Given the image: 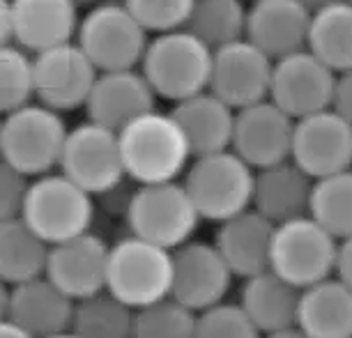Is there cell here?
<instances>
[{
    "mask_svg": "<svg viewBox=\"0 0 352 338\" xmlns=\"http://www.w3.org/2000/svg\"><path fill=\"white\" fill-rule=\"evenodd\" d=\"M173 251L138 235L120 237L109 247L106 290L118 300L141 308L170 295Z\"/></svg>",
    "mask_w": 352,
    "mask_h": 338,
    "instance_id": "52a82bcc",
    "label": "cell"
},
{
    "mask_svg": "<svg viewBox=\"0 0 352 338\" xmlns=\"http://www.w3.org/2000/svg\"><path fill=\"white\" fill-rule=\"evenodd\" d=\"M350 3H352V0H350Z\"/></svg>",
    "mask_w": 352,
    "mask_h": 338,
    "instance_id": "c3c4849f",
    "label": "cell"
},
{
    "mask_svg": "<svg viewBox=\"0 0 352 338\" xmlns=\"http://www.w3.org/2000/svg\"><path fill=\"white\" fill-rule=\"evenodd\" d=\"M109 247L95 233H83L72 240L51 244L44 276L51 278L74 302L106 288Z\"/></svg>",
    "mask_w": 352,
    "mask_h": 338,
    "instance_id": "e0dca14e",
    "label": "cell"
},
{
    "mask_svg": "<svg viewBox=\"0 0 352 338\" xmlns=\"http://www.w3.org/2000/svg\"><path fill=\"white\" fill-rule=\"evenodd\" d=\"M274 60L247 37L212 51L210 88L235 111L270 97Z\"/></svg>",
    "mask_w": 352,
    "mask_h": 338,
    "instance_id": "4fadbf2b",
    "label": "cell"
},
{
    "mask_svg": "<svg viewBox=\"0 0 352 338\" xmlns=\"http://www.w3.org/2000/svg\"><path fill=\"white\" fill-rule=\"evenodd\" d=\"M212 51L187 28L159 32L150 37L138 67L157 97L177 104L210 88Z\"/></svg>",
    "mask_w": 352,
    "mask_h": 338,
    "instance_id": "7a4b0ae2",
    "label": "cell"
},
{
    "mask_svg": "<svg viewBox=\"0 0 352 338\" xmlns=\"http://www.w3.org/2000/svg\"><path fill=\"white\" fill-rule=\"evenodd\" d=\"M263 338H309L300 327H285L278 331H272V334H265Z\"/></svg>",
    "mask_w": 352,
    "mask_h": 338,
    "instance_id": "60d3db41",
    "label": "cell"
},
{
    "mask_svg": "<svg viewBox=\"0 0 352 338\" xmlns=\"http://www.w3.org/2000/svg\"><path fill=\"white\" fill-rule=\"evenodd\" d=\"M256 170L230 148L198 155L184 170V187L205 221L221 223L251 207Z\"/></svg>",
    "mask_w": 352,
    "mask_h": 338,
    "instance_id": "3957f363",
    "label": "cell"
},
{
    "mask_svg": "<svg viewBox=\"0 0 352 338\" xmlns=\"http://www.w3.org/2000/svg\"><path fill=\"white\" fill-rule=\"evenodd\" d=\"M136 308L118 300L109 290H99L74 302L72 331L81 338H131Z\"/></svg>",
    "mask_w": 352,
    "mask_h": 338,
    "instance_id": "f1b7e54d",
    "label": "cell"
},
{
    "mask_svg": "<svg viewBox=\"0 0 352 338\" xmlns=\"http://www.w3.org/2000/svg\"><path fill=\"white\" fill-rule=\"evenodd\" d=\"M8 308H10V286L0 278V320L8 317Z\"/></svg>",
    "mask_w": 352,
    "mask_h": 338,
    "instance_id": "b9f144b4",
    "label": "cell"
},
{
    "mask_svg": "<svg viewBox=\"0 0 352 338\" xmlns=\"http://www.w3.org/2000/svg\"><path fill=\"white\" fill-rule=\"evenodd\" d=\"M78 21L74 0H12V37L32 56L76 39Z\"/></svg>",
    "mask_w": 352,
    "mask_h": 338,
    "instance_id": "ffe728a7",
    "label": "cell"
},
{
    "mask_svg": "<svg viewBox=\"0 0 352 338\" xmlns=\"http://www.w3.org/2000/svg\"><path fill=\"white\" fill-rule=\"evenodd\" d=\"M290 159L314 180L352 168V124L331 106L300 117L292 131Z\"/></svg>",
    "mask_w": 352,
    "mask_h": 338,
    "instance_id": "9a60e30c",
    "label": "cell"
},
{
    "mask_svg": "<svg viewBox=\"0 0 352 338\" xmlns=\"http://www.w3.org/2000/svg\"><path fill=\"white\" fill-rule=\"evenodd\" d=\"M141 25L152 35L187 25L194 0H122Z\"/></svg>",
    "mask_w": 352,
    "mask_h": 338,
    "instance_id": "e575fe53",
    "label": "cell"
},
{
    "mask_svg": "<svg viewBox=\"0 0 352 338\" xmlns=\"http://www.w3.org/2000/svg\"><path fill=\"white\" fill-rule=\"evenodd\" d=\"M194 338H263V334L240 304L219 302L196 313Z\"/></svg>",
    "mask_w": 352,
    "mask_h": 338,
    "instance_id": "836d02e7",
    "label": "cell"
},
{
    "mask_svg": "<svg viewBox=\"0 0 352 338\" xmlns=\"http://www.w3.org/2000/svg\"><path fill=\"white\" fill-rule=\"evenodd\" d=\"M74 3L78 5V8H83V5H85V8H90V5L99 3V0H74Z\"/></svg>",
    "mask_w": 352,
    "mask_h": 338,
    "instance_id": "f6af8a7d",
    "label": "cell"
},
{
    "mask_svg": "<svg viewBox=\"0 0 352 338\" xmlns=\"http://www.w3.org/2000/svg\"><path fill=\"white\" fill-rule=\"evenodd\" d=\"M14 42L12 37V0H0V46Z\"/></svg>",
    "mask_w": 352,
    "mask_h": 338,
    "instance_id": "f35d334b",
    "label": "cell"
},
{
    "mask_svg": "<svg viewBox=\"0 0 352 338\" xmlns=\"http://www.w3.org/2000/svg\"><path fill=\"white\" fill-rule=\"evenodd\" d=\"M32 69L37 102L58 113H69L85 106L99 74L76 39L35 53Z\"/></svg>",
    "mask_w": 352,
    "mask_h": 338,
    "instance_id": "8fae6325",
    "label": "cell"
},
{
    "mask_svg": "<svg viewBox=\"0 0 352 338\" xmlns=\"http://www.w3.org/2000/svg\"><path fill=\"white\" fill-rule=\"evenodd\" d=\"M247 10L244 0H194L184 28L203 39L210 49H219L244 37Z\"/></svg>",
    "mask_w": 352,
    "mask_h": 338,
    "instance_id": "f546056e",
    "label": "cell"
},
{
    "mask_svg": "<svg viewBox=\"0 0 352 338\" xmlns=\"http://www.w3.org/2000/svg\"><path fill=\"white\" fill-rule=\"evenodd\" d=\"M194 334L196 311L184 306L175 297L168 295L136 308L131 338H194Z\"/></svg>",
    "mask_w": 352,
    "mask_h": 338,
    "instance_id": "1f68e13d",
    "label": "cell"
},
{
    "mask_svg": "<svg viewBox=\"0 0 352 338\" xmlns=\"http://www.w3.org/2000/svg\"><path fill=\"white\" fill-rule=\"evenodd\" d=\"M46 338H81V336H76L72 329H65V331H58V334H53V336H46Z\"/></svg>",
    "mask_w": 352,
    "mask_h": 338,
    "instance_id": "ee69618b",
    "label": "cell"
},
{
    "mask_svg": "<svg viewBox=\"0 0 352 338\" xmlns=\"http://www.w3.org/2000/svg\"><path fill=\"white\" fill-rule=\"evenodd\" d=\"M201 221L187 187L177 180L138 184L127 201L129 233L170 251L191 240Z\"/></svg>",
    "mask_w": 352,
    "mask_h": 338,
    "instance_id": "ba28073f",
    "label": "cell"
},
{
    "mask_svg": "<svg viewBox=\"0 0 352 338\" xmlns=\"http://www.w3.org/2000/svg\"><path fill=\"white\" fill-rule=\"evenodd\" d=\"M35 97L32 53L10 42L0 46V115L21 109Z\"/></svg>",
    "mask_w": 352,
    "mask_h": 338,
    "instance_id": "d6a6232c",
    "label": "cell"
},
{
    "mask_svg": "<svg viewBox=\"0 0 352 338\" xmlns=\"http://www.w3.org/2000/svg\"><path fill=\"white\" fill-rule=\"evenodd\" d=\"M0 134H3V115H0Z\"/></svg>",
    "mask_w": 352,
    "mask_h": 338,
    "instance_id": "bcb514c9",
    "label": "cell"
},
{
    "mask_svg": "<svg viewBox=\"0 0 352 338\" xmlns=\"http://www.w3.org/2000/svg\"><path fill=\"white\" fill-rule=\"evenodd\" d=\"M304 5L311 10V12H316V10H320L324 8V5H331V3H336V0H302Z\"/></svg>",
    "mask_w": 352,
    "mask_h": 338,
    "instance_id": "7bdbcfd3",
    "label": "cell"
},
{
    "mask_svg": "<svg viewBox=\"0 0 352 338\" xmlns=\"http://www.w3.org/2000/svg\"><path fill=\"white\" fill-rule=\"evenodd\" d=\"M28 177L0 157V221L21 216V207L28 191Z\"/></svg>",
    "mask_w": 352,
    "mask_h": 338,
    "instance_id": "d590c367",
    "label": "cell"
},
{
    "mask_svg": "<svg viewBox=\"0 0 352 338\" xmlns=\"http://www.w3.org/2000/svg\"><path fill=\"white\" fill-rule=\"evenodd\" d=\"M307 49L338 71L352 69V3L336 0L311 12Z\"/></svg>",
    "mask_w": 352,
    "mask_h": 338,
    "instance_id": "4316f807",
    "label": "cell"
},
{
    "mask_svg": "<svg viewBox=\"0 0 352 338\" xmlns=\"http://www.w3.org/2000/svg\"><path fill=\"white\" fill-rule=\"evenodd\" d=\"M295 120L272 99H263L235 111L230 150L251 168H265L290 157Z\"/></svg>",
    "mask_w": 352,
    "mask_h": 338,
    "instance_id": "2e32d148",
    "label": "cell"
},
{
    "mask_svg": "<svg viewBox=\"0 0 352 338\" xmlns=\"http://www.w3.org/2000/svg\"><path fill=\"white\" fill-rule=\"evenodd\" d=\"M0 338H35V336L28 334L23 327H19L14 320L3 317V320H0Z\"/></svg>",
    "mask_w": 352,
    "mask_h": 338,
    "instance_id": "ab89813d",
    "label": "cell"
},
{
    "mask_svg": "<svg viewBox=\"0 0 352 338\" xmlns=\"http://www.w3.org/2000/svg\"><path fill=\"white\" fill-rule=\"evenodd\" d=\"M334 276L341 278L345 286L352 288V235L350 237H343V240H338Z\"/></svg>",
    "mask_w": 352,
    "mask_h": 338,
    "instance_id": "74e56055",
    "label": "cell"
},
{
    "mask_svg": "<svg viewBox=\"0 0 352 338\" xmlns=\"http://www.w3.org/2000/svg\"><path fill=\"white\" fill-rule=\"evenodd\" d=\"M232 278L235 274L219 254L214 242L191 237L177 249H173L170 297H175L196 313L223 302Z\"/></svg>",
    "mask_w": 352,
    "mask_h": 338,
    "instance_id": "5bb4252c",
    "label": "cell"
},
{
    "mask_svg": "<svg viewBox=\"0 0 352 338\" xmlns=\"http://www.w3.org/2000/svg\"><path fill=\"white\" fill-rule=\"evenodd\" d=\"M338 240L311 214L274 225L270 269L297 288H307L334 274Z\"/></svg>",
    "mask_w": 352,
    "mask_h": 338,
    "instance_id": "9c48e42d",
    "label": "cell"
},
{
    "mask_svg": "<svg viewBox=\"0 0 352 338\" xmlns=\"http://www.w3.org/2000/svg\"><path fill=\"white\" fill-rule=\"evenodd\" d=\"M311 10L302 0H254L247 10L244 37L272 60L307 49Z\"/></svg>",
    "mask_w": 352,
    "mask_h": 338,
    "instance_id": "d6986e66",
    "label": "cell"
},
{
    "mask_svg": "<svg viewBox=\"0 0 352 338\" xmlns=\"http://www.w3.org/2000/svg\"><path fill=\"white\" fill-rule=\"evenodd\" d=\"M217 225L214 247L228 262L232 274L247 278L270 269V251L274 237V223L270 218L249 207Z\"/></svg>",
    "mask_w": 352,
    "mask_h": 338,
    "instance_id": "603a6c76",
    "label": "cell"
},
{
    "mask_svg": "<svg viewBox=\"0 0 352 338\" xmlns=\"http://www.w3.org/2000/svg\"><path fill=\"white\" fill-rule=\"evenodd\" d=\"M251 3H254V0H251Z\"/></svg>",
    "mask_w": 352,
    "mask_h": 338,
    "instance_id": "7dc6e473",
    "label": "cell"
},
{
    "mask_svg": "<svg viewBox=\"0 0 352 338\" xmlns=\"http://www.w3.org/2000/svg\"><path fill=\"white\" fill-rule=\"evenodd\" d=\"M170 113L187 136L194 157L230 148L235 109L212 90L196 92V95L182 99Z\"/></svg>",
    "mask_w": 352,
    "mask_h": 338,
    "instance_id": "d4e9b609",
    "label": "cell"
},
{
    "mask_svg": "<svg viewBox=\"0 0 352 338\" xmlns=\"http://www.w3.org/2000/svg\"><path fill=\"white\" fill-rule=\"evenodd\" d=\"M148 42L150 32L122 0H99L90 5L76 30V44L99 71L138 67Z\"/></svg>",
    "mask_w": 352,
    "mask_h": 338,
    "instance_id": "8992f818",
    "label": "cell"
},
{
    "mask_svg": "<svg viewBox=\"0 0 352 338\" xmlns=\"http://www.w3.org/2000/svg\"><path fill=\"white\" fill-rule=\"evenodd\" d=\"M331 109H334L338 115L345 117V120L352 124V69L338 71V74H336Z\"/></svg>",
    "mask_w": 352,
    "mask_h": 338,
    "instance_id": "8d00e7d4",
    "label": "cell"
},
{
    "mask_svg": "<svg viewBox=\"0 0 352 338\" xmlns=\"http://www.w3.org/2000/svg\"><path fill=\"white\" fill-rule=\"evenodd\" d=\"M58 170L92 196L111 194L127 177L118 131L92 120L76 124L67 134Z\"/></svg>",
    "mask_w": 352,
    "mask_h": 338,
    "instance_id": "30bf717a",
    "label": "cell"
},
{
    "mask_svg": "<svg viewBox=\"0 0 352 338\" xmlns=\"http://www.w3.org/2000/svg\"><path fill=\"white\" fill-rule=\"evenodd\" d=\"M69 127L63 113L30 102L3 115L0 157L25 177H37L58 168Z\"/></svg>",
    "mask_w": 352,
    "mask_h": 338,
    "instance_id": "5b68a950",
    "label": "cell"
},
{
    "mask_svg": "<svg viewBox=\"0 0 352 338\" xmlns=\"http://www.w3.org/2000/svg\"><path fill=\"white\" fill-rule=\"evenodd\" d=\"M309 214L336 240L352 235V168L318 177Z\"/></svg>",
    "mask_w": 352,
    "mask_h": 338,
    "instance_id": "4dcf8cb0",
    "label": "cell"
},
{
    "mask_svg": "<svg viewBox=\"0 0 352 338\" xmlns=\"http://www.w3.org/2000/svg\"><path fill=\"white\" fill-rule=\"evenodd\" d=\"M21 218L51 247L88 233L95 221V201L92 194L56 168L28 184Z\"/></svg>",
    "mask_w": 352,
    "mask_h": 338,
    "instance_id": "277c9868",
    "label": "cell"
},
{
    "mask_svg": "<svg viewBox=\"0 0 352 338\" xmlns=\"http://www.w3.org/2000/svg\"><path fill=\"white\" fill-rule=\"evenodd\" d=\"M314 177L302 170L292 159H283L256 170L251 207L272 223H283L295 216L309 214Z\"/></svg>",
    "mask_w": 352,
    "mask_h": 338,
    "instance_id": "44dd1931",
    "label": "cell"
},
{
    "mask_svg": "<svg viewBox=\"0 0 352 338\" xmlns=\"http://www.w3.org/2000/svg\"><path fill=\"white\" fill-rule=\"evenodd\" d=\"M300 293V288L278 276L276 271L263 269L254 276L242 278L237 304L247 311V315L265 336L285 327H295Z\"/></svg>",
    "mask_w": 352,
    "mask_h": 338,
    "instance_id": "484cf974",
    "label": "cell"
},
{
    "mask_svg": "<svg viewBox=\"0 0 352 338\" xmlns=\"http://www.w3.org/2000/svg\"><path fill=\"white\" fill-rule=\"evenodd\" d=\"M46 256L49 244L21 216L0 221V278L8 286L42 276Z\"/></svg>",
    "mask_w": 352,
    "mask_h": 338,
    "instance_id": "83f0119b",
    "label": "cell"
},
{
    "mask_svg": "<svg viewBox=\"0 0 352 338\" xmlns=\"http://www.w3.org/2000/svg\"><path fill=\"white\" fill-rule=\"evenodd\" d=\"M336 71L329 69L309 49L292 51L274 60L270 97L292 120L329 109L334 99Z\"/></svg>",
    "mask_w": 352,
    "mask_h": 338,
    "instance_id": "7c38bea8",
    "label": "cell"
},
{
    "mask_svg": "<svg viewBox=\"0 0 352 338\" xmlns=\"http://www.w3.org/2000/svg\"><path fill=\"white\" fill-rule=\"evenodd\" d=\"M155 102L157 95L141 69L99 71L85 102V111H88V120L120 131L141 113L155 109Z\"/></svg>",
    "mask_w": 352,
    "mask_h": 338,
    "instance_id": "ac0fdd59",
    "label": "cell"
},
{
    "mask_svg": "<svg viewBox=\"0 0 352 338\" xmlns=\"http://www.w3.org/2000/svg\"><path fill=\"white\" fill-rule=\"evenodd\" d=\"M72 315L74 300L44 274L10 288L8 317L35 338H46L69 329Z\"/></svg>",
    "mask_w": 352,
    "mask_h": 338,
    "instance_id": "7402d4cb",
    "label": "cell"
},
{
    "mask_svg": "<svg viewBox=\"0 0 352 338\" xmlns=\"http://www.w3.org/2000/svg\"><path fill=\"white\" fill-rule=\"evenodd\" d=\"M124 175L136 184L170 182L184 175L191 148L182 127L168 111L150 109L118 131Z\"/></svg>",
    "mask_w": 352,
    "mask_h": 338,
    "instance_id": "6da1fadb",
    "label": "cell"
},
{
    "mask_svg": "<svg viewBox=\"0 0 352 338\" xmlns=\"http://www.w3.org/2000/svg\"><path fill=\"white\" fill-rule=\"evenodd\" d=\"M295 327L309 338H352V288L334 274L302 288Z\"/></svg>",
    "mask_w": 352,
    "mask_h": 338,
    "instance_id": "cb8c5ba5",
    "label": "cell"
}]
</instances>
